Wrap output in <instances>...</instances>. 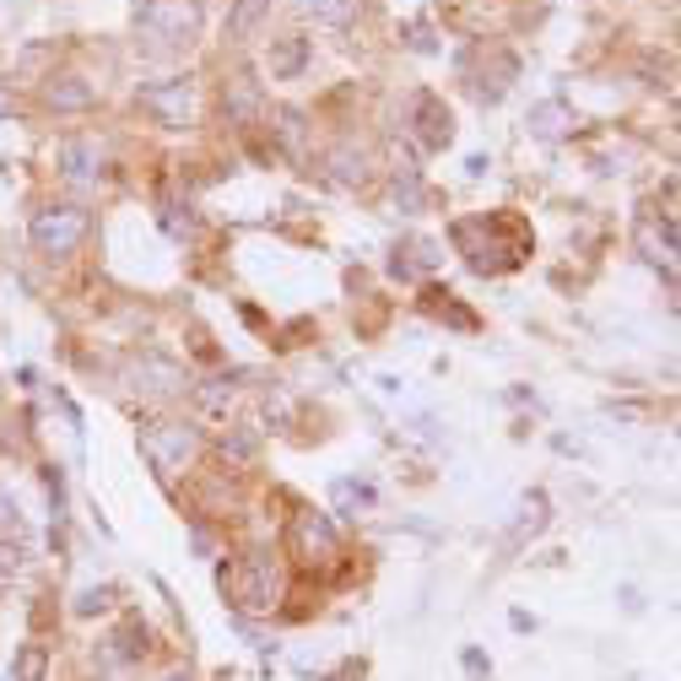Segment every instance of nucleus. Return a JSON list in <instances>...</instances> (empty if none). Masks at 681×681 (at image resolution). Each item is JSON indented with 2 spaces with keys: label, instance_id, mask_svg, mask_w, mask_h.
Returning a JSON list of instances; mask_svg holds the SVG:
<instances>
[{
  "label": "nucleus",
  "instance_id": "1",
  "mask_svg": "<svg viewBox=\"0 0 681 681\" xmlns=\"http://www.w3.org/2000/svg\"><path fill=\"white\" fill-rule=\"evenodd\" d=\"M276 595H281V579H276L271 557H244V562L233 568V600H239V606L266 611V606H276Z\"/></svg>",
  "mask_w": 681,
  "mask_h": 681
},
{
  "label": "nucleus",
  "instance_id": "2",
  "mask_svg": "<svg viewBox=\"0 0 681 681\" xmlns=\"http://www.w3.org/2000/svg\"><path fill=\"white\" fill-rule=\"evenodd\" d=\"M195 22H200L195 0H151V5L141 11V27H146L151 38H162V44L190 38V33H195Z\"/></svg>",
  "mask_w": 681,
  "mask_h": 681
},
{
  "label": "nucleus",
  "instance_id": "3",
  "mask_svg": "<svg viewBox=\"0 0 681 681\" xmlns=\"http://www.w3.org/2000/svg\"><path fill=\"white\" fill-rule=\"evenodd\" d=\"M82 233H87V211H76V206H54V211H44V217L33 222V239H38V250H49V255H65Z\"/></svg>",
  "mask_w": 681,
  "mask_h": 681
},
{
  "label": "nucleus",
  "instance_id": "4",
  "mask_svg": "<svg viewBox=\"0 0 681 681\" xmlns=\"http://www.w3.org/2000/svg\"><path fill=\"white\" fill-rule=\"evenodd\" d=\"M146 449L157 454V465H162V471H173V465H184V460H190L195 438H190L184 427H173V422H157V427H151V438H146Z\"/></svg>",
  "mask_w": 681,
  "mask_h": 681
},
{
  "label": "nucleus",
  "instance_id": "5",
  "mask_svg": "<svg viewBox=\"0 0 681 681\" xmlns=\"http://www.w3.org/2000/svg\"><path fill=\"white\" fill-rule=\"evenodd\" d=\"M303 11L319 16V22H330V27H346L357 16V0H303Z\"/></svg>",
  "mask_w": 681,
  "mask_h": 681
},
{
  "label": "nucleus",
  "instance_id": "6",
  "mask_svg": "<svg viewBox=\"0 0 681 681\" xmlns=\"http://www.w3.org/2000/svg\"><path fill=\"white\" fill-rule=\"evenodd\" d=\"M44 677V649L38 644H27L22 649V660H16V681H38Z\"/></svg>",
  "mask_w": 681,
  "mask_h": 681
},
{
  "label": "nucleus",
  "instance_id": "7",
  "mask_svg": "<svg viewBox=\"0 0 681 681\" xmlns=\"http://www.w3.org/2000/svg\"><path fill=\"white\" fill-rule=\"evenodd\" d=\"M260 5H266V0H239V11H233V22H228V27H233V38H244V33L255 27V16H260Z\"/></svg>",
  "mask_w": 681,
  "mask_h": 681
},
{
  "label": "nucleus",
  "instance_id": "8",
  "mask_svg": "<svg viewBox=\"0 0 681 681\" xmlns=\"http://www.w3.org/2000/svg\"><path fill=\"white\" fill-rule=\"evenodd\" d=\"M49 98L65 104V109H76V104H87V87H49Z\"/></svg>",
  "mask_w": 681,
  "mask_h": 681
},
{
  "label": "nucleus",
  "instance_id": "9",
  "mask_svg": "<svg viewBox=\"0 0 681 681\" xmlns=\"http://www.w3.org/2000/svg\"><path fill=\"white\" fill-rule=\"evenodd\" d=\"M5 109H11V98H5V93H0V114H5Z\"/></svg>",
  "mask_w": 681,
  "mask_h": 681
}]
</instances>
